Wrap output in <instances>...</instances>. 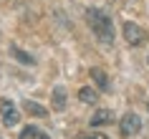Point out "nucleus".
Masks as SVG:
<instances>
[{"label":"nucleus","instance_id":"f257e3e1","mask_svg":"<svg viewBox=\"0 0 149 139\" xmlns=\"http://www.w3.org/2000/svg\"><path fill=\"white\" fill-rule=\"evenodd\" d=\"M86 23H88V28L94 31V36L101 41V43H106V46L114 43V23H111V15L106 10L86 8Z\"/></svg>","mask_w":149,"mask_h":139},{"label":"nucleus","instance_id":"f03ea898","mask_svg":"<svg viewBox=\"0 0 149 139\" xmlns=\"http://www.w3.org/2000/svg\"><path fill=\"white\" fill-rule=\"evenodd\" d=\"M0 119L8 124V126H15L20 122V111L15 109V104L10 99H0Z\"/></svg>","mask_w":149,"mask_h":139},{"label":"nucleus","instance_id":"7ed1b4c3","mask_svg":"<svg viewBox=\"0 0 149 139\" xmlns=\"http://www.w3.org/2000/svg\"><path fill=\"white\" fill-rule=\"evenodd\" d=\"M124 38L129 46H144V41H147V33L141 31L136 23H132V20H126L124 23Z\"/></svg>","mask_w":149,"mask_h":139},{"label":"nucleus","instance_id":"20e7f679","mask_svg":"<svg viewBox=\"0 0 149 139\" xmlns=\"http://www.w3.org/2000/svg\"><path fill=\"white\" fill-rule=\"evenodd\" d=\"M119 129H121L124 137H132V134H136V131L141 129V119L134 114V111H126V114L121 116V122H119Z\"/></svg>","mask_w":149,"mask_h":139},{"label":"nucleus","instance_id":"39448f33","mask_svg":"<svg viewBox=\"0 0 149 139\" xmlns=\"http://www.w3.org/2000/svg\"><path fill=\"white\" fill-rule=\"evenodd\" d=\"M114 114H111V109H99L94 116H91V126H101V124H111Z\"/></svg>","mask_w":149,"mask_h":139},{"label":"nucleus","instance_id":"423d86ee","mask_svg":"<svg viewBox=\"0 0 149 139\" xmlns=\"http://www.w3.org/2000/svg\"><path fill=\"white\" fill-rule=\"evenodd\" d=\"M88 73H91V78L96 81V86H99L101 91H109V76H106L101 68H91Z\"/></svg>","mask_w":149,"mask_h":139},{"label":"nucleus","instance_id":"0eeeda50","mask_svg":"<svg viewBox=\"0 0 149 139\" xmlns=\"http://www.w3.org/2000/svg\"><path fill=\"white\" fill-rule=\"evenodd\" d=\"M53 109L56 111H63L66 109V89L63 86H56L53 89Z\"/></svg>","mask_w":149,"mask_h":139},{"label":"nucleus","instance_id":"6e6552de","mask_svg":"<svg viewBox=\"0 0 149 139\" xmlns=\"http://www.w3.org/2000/svg\"><path fill=\"white\" fill-rule=\"evenodd\" d=\"M20 139H51V137H48L46 131H40L38 126H25L20 131Z\"/></svg>","mask_w":149,"mask_h":139},{"label":"nucleus","instance_id":"1a4fd4ad","mask_svg":"<svg viewBox=\"0 0 149 139\" xmlns=\"http://www.w3.org/2000/svg\"><path fill=\"white\" fill-rule=\"evenodd\" d=\"M79 99L84 101V104H96V101H99V94H96L91 86H84V89L79 91Z\"/></svg>","mask_w":149,"mask_h":139},{"label":"nucleus","instance_id":"9d476101","mask_svg":"<svg viewBox=\"0 0 149 139\" xmlns=\"http://www.w3.org/2000/svg\"><path fill=\"white\" fill-rule=\"evenodd\" d=\"M23 109L28 111V114H33V116H46L48 114L46 109L40 106V104H36V101H23Z\"/></svg>","mask_w":149,"mask_h":139},{"label":"nucleus","instance_id":"9b49d317","mask_svg":"<svg viewBox=\"0 0 149 139\" xmlns=\"http://www.w3.org/2000/svg\"><path fill=\"white\" fill-rule=\"evenodd\" d=\"M13 56H15L18 61H23V63H33V56L23 53V51H20V48H13Z\"/></svg>","mask_w":149,"mask_h":139},{"label":"nucleus","instance_id":"f8f14e48","mask_svg":"<svg viewBox=\"0 0 149 139\" xmlns=\"http://www.w3.org/2000/svg\"><path fill=\"white\" fill-rule=\"evenodd\" d=\"M84 139H109L106 134H99V131H94V134H86Z\"/></svg>","mask_w":149,"mask_h":139},{"label":"nucleus","instance_id":"ddd939ff","mask_svg":"<svg viewBox=\"0 0 149 139\" xmlns=\"http://www.w3.org/2000/svg\"><path fill=\"white\" fill-rule=\"evenodd\" d=\"M0 139H3V137H0Z\"/></svg>","mask_w":149,"mask_h":139}]
</instances>
